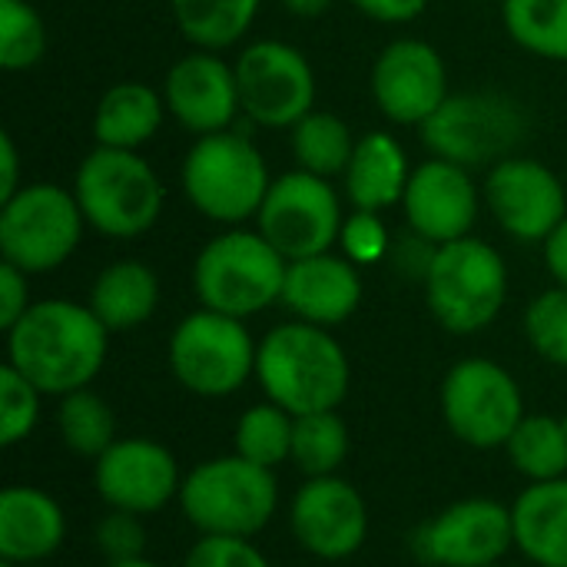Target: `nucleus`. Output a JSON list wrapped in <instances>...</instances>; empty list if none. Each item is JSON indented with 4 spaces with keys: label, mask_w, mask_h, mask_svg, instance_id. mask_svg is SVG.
Segmentation results:
<instances>
[{
    "label": "nucleus",
    "mask_w": 567,
    "mask_h": 567,
    "mask_svg": "<svg viewBox=\"0 0 567 567\" xmlns=\"http://www.w3.org/2000/svg\"><path fill=\"white\" fill-rule=\"evenodd\" d=\"M106 567H159L153 565V561H146V558H133V561H113V565Z\"/></svg>",
    "instance_id": "obj_45"
},
{
    "label": "nucleus",
    "mask_w": 567,
    "mask_h": 567,
    "mask_svg": "<svg viewBox=\"0 0 567 567\" xmlns=\"http://www.w3.org/2000/svg\"><path fill=\"white\" fill-rule=\"evenodd\" d=\"M73 196L83 219L110 239H133L163 213V183L136 150L96 146L76 169Z\"/></svg>",
    "instance_id": "obj_6"
},
{
    "label": "nucleus",
    "mask_w": 567,
    "mask_h": 567,
    "mask_svg": "<svg viewBox=\"0 0 567 567\" xmlns=\"http://www.w3.org/2000/svg\"><path fill=\"white\" fill-rule=\"evenodd\" d=\"M27 3H33V0H27Z\"/></svg>",
    "instance_id": "obj_49"
},
{
    "label": "nucleus",
    "mask_w": 567,
    "mask_h": 567,
    "mask_svg": "<svg viewBox=\"0 0 567 567\" xmlns=\"http://www.w3.org/2000/svg\"><path fill=\"white\" fill-rule=\"evenodd\" d=\"M372 96L392 123L422 126L452 96L442 53L425 40L389 43L372 66Z\"/></svg>",
    "instance_id": "obj_18"
},
{
    "label": "nucleus",
    "mask_w": 567,
    "mask_h": 567,
    "mask_svg": "<svg viewBox=\"0 0 567 567\" xmlns=\"http://www.w3.org/2000/svg\"><path fill=\"white\" fill-rule=\"evenodd\" d=\"M339 243H342L346 259H352L355 266H372V262L385 259V252H389V229L379 219V213L355 209L342 223Z\"/></svg>",
    "instance_id": "obj_37"
},
{
    "label": "nucleus",
    "mask_w": 567,
    "mask_h": 567,
    "mask_svg": "<svg viewBox=\"0 0 567 567\" xmlns=\"http://www.w3.org/2000/svg\"><path fill=\"white\" fill-rule=\"evenodd\" d=\"M256 379L269 402L289 415L336 412L349 395V359L346 349L309 322L276 326L256 352Z\"/></svg>",
    "instance_id": "obj_2"
},
{
    "label": "nucleus",
    "mask_w": 567,
    "mask_h": 567,
    "mask_svg": "<svg viewBox=\"0 0 567 567\" xmlns=\"http://www.w3.org/2000/svg\"><path fill=\"white\" fill-rule=\"evenodd\" d=\"M66 538L63 508L40 488L10 485L0 492V558L13 565H43Z\"/></svg>",
    "instance_id": "obj_22"
},
{
    "label": "nucleus",
    "mask_w": 567,
    "mask_h": 567,
    "mask_svg": "<svg viewBox=\"0 0 567 567\" xmlns=\"http://www.w3.org/2000/svg\"><path fill=\"white\" fill-rule=\"evenodd\" d=\"M96 548H100V555L106 558V565L143 558L146 532H143V525H140V515L113 512V508H110V515L100 518V525H96Z\"/></svg>",
    "instance_id": "obj_38"
},
{
    "label": "nucleus",
    "mask_w": 567,
    "mask_h": 567,
    "mask_svg": "<svg viewBox=\"0 0 567 567\" xmlns=\"http://www.w3.org/2000/svg\"><path fill=\"white\" fill-rule=\"evenodd\" d=\"M47 53V27L33 3L0 0V66L27 70Z\"/></svg>",
    "instance_id": "obj_34"
},
{
    "label": "nucleus",
    "mask_w": 567,
    "mask_h": 567,
    "mask_svg": "<svg viewBox=\"0 0 567 567\" xmlns=\"http://www.w3.org/2000/svg\"><path fill=\"white\" fill-rule=\"evenodd\" d=\"M183 567H272L266 555L252 545V538H223V535H203Z\"/></svg>",
    "instance_id": "obj_39"
},
{
    "label": "nucleus",
    "mask_w": 567,
    "mask_h": 567,
    "mask_svg": "<svg viewBox=\"0 0 567 567\" xmlns=\"http://www.w3.org/2000/svg\"><path fill=\"white\" fill-rule=\"evenodd\" d=\"M159 306V279L146 262L120 259L106 266L93 289H90V309L110 332H126L143 326Z\"/></svg>",
    "instance_id": "obj_26"
},
{
    "label": "nucleus",
    "mask_w": 567,
    "mask_h": 567,
    "mask_svg": "<svg viewBox=\"0 0 567 567\" xmlns=\"http://www.w3.org/2000/svg\"><path fill=\"white\" fill-rule=\"evenodd\" d=\"M346 193L355 209H389L405 196L409 186V156L389 133H365L355 143V153L346 166Z\"/></svg>",
    "instance_id": "obj_24"
},
{
    "label": "nucleus",
    "mask_w": 567,
    "mask_h": 567,
    "mask_svg": "<svg viewBox=\"0 0 567 567\" xmlns=\"http://www.w3.org/2000/svg\"><path fill=\"white\" fill-rule=\"evenodd\" d=\"M262 0H169L179 33L199 50H226L252 27Z\"/></svg>",
    "instance_id": "obj_27"
},
{
    "label": "nucleus",
    "mask_w": 567,
    "mask_h": 567,
    "mask_svg": "<svg viewBox=\"0 0 567 567\" xmlns=\"http://www.w3.org/2000/svg\"><path fill=\"white\" fill-rule=\"evenodd\" d=\"M502 17L528 53L567 60V0H502Z\"/></svg>",
    "instance_id": "obj_30"
},
{
    "label": "nucleus",
    "mask_w": 567,
    "mask_h": 567,
    "mask_svg": "<svg viewBox=\"0 0 567 567\" xmlns=\"http://www.w3.org/2000/svg\"><path fill=\"white\" fill-rule=\"evenodd\" d=\"M512 465L535 485L567 478V419L525 415L505 445Z\"/></svg>",
    "instance_id": "obj_28"
},
{
    "label": "nucleus",
    "mask_w": 567,
    "mask_h": 567,
    "mask_svg": "<svg viewBox=\"0 0 567 567\" xmlns=\"http://www.w3.org/2000/svg\"><path fill=\"white\" fill-rule=\"evenodd\" d=\"M349 3L382 23H409V20L422 17L429 7V0H349Z\"/></svg>",
    "instance_id": "obj_41"
},
{
    "label": "nucleus",
    "mask_w": 567,
    "mask_h": 567,
    "mask_svg": "<svg viewBox=\"0 0 567 567\" xmlns=\"http://www.w3.org/2000/svg\"><path fill=\"white\" fill-rule=\"evenodd\" d=\"M289 528L306 555L322 561H346L369 538V508L352 482L322 475L309 478L296 492Z\"/></svg>",
    "instance_id": "obj_15"
},
{
    "label": "nucleus",
    "mask_w": 567,
    "mask_h": 567,
    "mask_svg": "<svg viewBox=\"0 0 567 567\" xmlns=\"http://www.w3.org/2000/svg\"><path fill=\"white\" fill-rule=\"evenodd\" d=\"M56 429H60L63 445H66L73 455L93 458V462L116 442L113 412H110V405H106L96 392H90V389H80V392H70V395L60 399Z\"/></svg>",
    "instance_id": "obj_31"
},
{
    "label": "nucleus",
    "mask_w": 567,
    "mask_h": 567,
    "mask_svg": "<svg viewBox=\"0 0 567 567\" xmlns=\"http://www.w3.org/2000/svg\"><path fill=\"white\" fill-rule=\"evenodd\" d=\"M442 419L449 432L478 452L505 449L525 419L515 375L492 359H462L442 382Z\"/></svg>",
    "instance_id": "obj_11"
},
{
    "label": "nucleus",
    "mask_w": 567,
    "mask_h": 567,
    "mask_svg": "<svg viewBox=\"0 0 567 567\" xmlns=\"http://www.w3.org/2000/svg\"><path fill=\"white\" fill-rule=\"evenodd\" d=\"M20 567H43V565H20Z\"/></svg>",
    "instance_id": "obj_47"
},
{
    "label": "nucleus",
    "mask_w": 567,
    "mask_h": 567,
    "mask_svg": "<svg viewBox=\"0 0 567 567\" xmlns=\"http://www.w3.org/2000/svg\"><path fill=\"white\" fill-rule=\"evenodd\" d=\"M355 143L359 140H352L349 123L326 110H312L292 126V156L299 169L316 173L322 179L346 173L355 153Z\"/></svg>",
    "instance_id": "obj_29"
},
{
    "label": "nucleus",
    "mask_w": 567,
    "mask_h": 567,
    "mask_svg": "<svg viewBox=\"0 0 567 567\" xmlns=\"http://www.w3.org/2000/svg\"><path fill=\"white\" fill-rule=\"evenodd\" d=\"M0 166H3V179H0V203H3L20 189V156L10 133H0Z\"/></svg>",
    "instance_id": "obj_42"
},
{
    "label": "nucleus",
    "mask_w": 567,
    "mask_h": 567,
    "mask_svg": "<svg viewBox=\"0 0 567 567\" xmlns=\"http://www.w3.org/2000/svg\"><path fill=\"white\" fill-rule=\"evenodd\" d=\"M525 336L542 359L567 369V286H555L542 292L528 306Z\"/></svg>",
    "instance_id": "obj_35"
},
{
    "label": "nucleus",
    "mask_w": 567,
    "mask_h": 567,
    "mask_svg": "<svg viewBox=\"0 0 567 567\" xmlns=\"http://www.w3.org/2000/svg\"><path fill=\"white\" fill-rule=\"evenodd\" d=\"M243 113L269 130H292L316 106V73L302 50L282 40L249 43L233 63Z\"/></svg>",
    "instance_id": "obj_13"
},
{
    "label": "nucleus",
    "mask_w": 567,
    "mask_h": 567,
    "mask_svg": "<svg viewBox=\"0 0 567 567\" xmlns=\"http://www.w3.org/2000/svg\"><path fill=\"white\" fill-rule=\"evenodd\" d=\"M27 272H20L17 266H10V262H3L0 266V329L3 332H10L20 319H23V312L33 306L30 302V286H27Z\"/></svg>",
    "instance_id": "obj_40"
},
{
    "label": "nucleus",
    "mask_w": 567,
    "mask_h": 567,
    "mask_svg": "<svg viewBox=\"0 0 567 567\" xmlns=\"http://www.w3.org/2000/svg\"><path fill=\"white\" fill-rule=\"evenodd\" d=\"M166 110L196 136L223 133L243 110L236 70L213 50L186 53L176 60L163 83Z\"/></svg>",
    "instance_id": "obj_20"
},
{
    "label": "nucleus",
    "mask_w": 567,
    "mask_h": 567,
    "mask_svg": "<svg viewBox=\"0 0 567 567\" xmlns=\"http://www.w3.org/2000/svg\"><path fill=\"white\" fill-rule=\"evenodd\" d=\"M336 0H282V7L296 17H319L332 7Z\"/></svg>",
    "instance_id": "obj_44"
},
{
    "label": "nucleus",
    "mask_w": 567,
    "mask_h": 567,
    "mask_svg": "<svg viewBox=\"0 0 567 567\" xmlns=\"http://www.w3.org/2000/svg\"><path fill=\"white\" fill-rule=\"evenodd\" d=\"M545 266L558 279V286H567V216L558 223V229L545 239Z\"/></svg>",
    "instance_id": "obj_43"
},
{
    "label": "nucleus",
    "mask_w": 567,
    "mask_h": 567,
    "mask_svg": "<svg viewBox=\"0 0 567 567\" xmlns=\"http://www.w3.org/2000/svg\"><path fill=\"white\" fill-rule=\"evenodd\" d=\"M0 567H20V565H13V561H3V558H0Z\"/></svg>",
    "instance_id": "obj_46"
},
{
    "label": "nucleus",
    "mask_w": 567,
    "mask_h": 567,
    "mask_svg": "<svg viewBox=\"0 0 567 567\" xmlns=\"http://www.w3.org/2000/svg\"><path fill=\"white\" fill-rule=\"evenodd\" d=\"M515 545L538 567H567V478L535 482L512 505Z\"/></svg>",
    "instance_id": "obj_23"
},
{
    "label": "nucleus",
    "mask_w": 567,
    "mask_h": 567,
    "mask_svg": "<svg viewBox=\"0 0 567 567\" xmlns=\"http://www.w3.org/2000/svg\"><path fill=\"white\" fill-rule=\"evenodd\" d=\"M359 302H362V279L352 259L322 252L289 262L282 306L299 322L332 329L346 322L359 309Z\"/></svg>",
    "instance_id": "obj_21"
},
{
    "label": "nucleus",
    "mask_w": 567,
    "mask_h": 567,
    "mask_svg": "<svg viewBox=\"0 0 567 567\" xmlns=\"http://www.w3.org/2000/svg\"><path fill=\"white\" fill-rule=\"evenodd\" d=\"M166 100L150 86V83H116L110 86L93 113V136L96 146H113V150H140L150 143L163 123Z\"/></svg>",
    "instance_id": "obj_25"
},
{
    "label": "nucleus",
    "mask_w": 567,
    "mask_h": 567,
    "mask_svg": "<svg viewBox=\"0 0 567 567\" xmlns=\"http://www.w3.org/2000/svg\"><path fill=\"white\" fill-rule=\"evenodd\" d=\"M485 203L495 223L518 243H545L567 216L561 179L538 159L508 156L485 176Z\"/></svg>",
    "instance_id": "obj_16"
},
{
    "label": "nucleus",
    "mask_w": 567,
    "mask_h": 567,
    "mask_svg": "<svg viewBox=\"0 0 567 567\" xmlns=\"http://www.w3.org/2000/svg\"><path fill=\"white\" fill-rule=\"evenodd\" d=\"M512 545V508L492 498H462L425 522L412 538L419 561L432 567L502 565Z\"/></svg>",
    "instance_id": "obj_14"
},
{
    "label": "nucleus",
    "mask_w": 567,
    "mask_h": 567,
    "mask_svg": "<svg viewBox=\"0 0 567 567\" xmlns=\"http://www.w3.org/2000/svg\"><path fill=\"white\" fill-rule=\"evenodd\" d=\"M419 130L435 159L498 166L525 136V110L505 93H452Z\"/></svg>",
    "instance_id": "obj_9"
},
{
    "label": "nucleus",
    "mask_w": 567,
    "mask_h": 567,
    "mask_svg": "<svg viewBox=\"0 0 567 567\" xmlns=\"http://www.w3.org/2000/svg\"><path fill=\"white\" fill-rule=\"evenodd\" d=\"M402 206L412 233L435 246H445L472 233L478 216V189L465 166L429 159L409 176Z\"/></svg>",
    "instance_id": "obj_19"
},
{
    "label": "nucleus",
    "mask_w": 567,
    "mask_h": 567,
    "mask_svg": "<svg viewBox=\"0 0 567 567\" xmlns=\"http://www.w3.org/2000/svg\"><path fill=\"white\" fill-rule=\"evenodd\" d=\"M183 189L189 203L213 223L252 219L272 186L262 153L246 133H209L193 143L183 159Z\"/></svg>",
    "instance_id": "obj_7"
},
{
    "label": "nucleus",
    "mask_w": 567,
    "mask_h": 567,
    "mask_svg": "<svg viewBox=\"0 0 567 567\" xmlns=\"http://www.w3.org/2000/svg\"><path fill=\"white\" fill-rule=\"evenodd\" d=\"M259 233L289 259L322 256L339 243L342 233V203L329 179L296 169L272 179L259 213Z\"/></svg>",
    "instance_id": "obj_12"
},
{
    "label": "nucleus",
    "mask_w": 567,
    "mask_h": 567,
    "mask_svg": "<svg viewBox=\"0 0 567 567\" xmlns=\"http://www.w3.org/2000/svg\"><path fill=\"white\" fill-rule=\"evenodd\" d=\"M292 432H296V415H289L276 402H262L243 412L233 445L236 455H243L246 462L276 468L292 458Z\"/></svg>",
    "instance_id": "obj_32"
},
{
    "label": "nucleus",
    "mask_w": 567,
    "mask_h": 567,
    "mask_svg": "<svg viewBox=\"0 0 567 567\" xmlns=\"http://www.w3.org/2000/svg\"><path fill=\"white\" fill-rule=\"evenodd\" d=\"M492 567H505V565H492Z\"/></svg>",
    "instance_id": "obj_48"
},
{
    "label": "nucleus",
    "mask_w": 567,
    "mask_h": 567,
    "mask_svg": "<svg viewBox=\"0 0 567 567\" xmlns=\"http://www.w3.org/2000/svg\"><path fill=\"white\" fill-rule=\"evenodd\" d=\"M279 485L272 468L243 455L199 462L179 488V508L199 535L256 538L276 515Z\"/></svg>",
    "instance_id": "obj_3"
},
{
    "label": "nucleus",
    "mask_w": 567,
    "mask_h": 567,
    "mask_svg": "<svg viewBox=\"0 0 567 567\" xmlns=\"http://www.w3.org/2000/svg\"><path fill=\"white\" fill-rule=\"evenodd\" d=\"M83 209L53 183L20 186L0 206V256L27 276L60 269L83 236Z\"/></svg>",
    "instance_id": "obj_8"
},
{
    "label": "nucleus",
    "mask_w": 567,
    "mask_h": 567,
    "mask_svg": "<svg viewBox=\"0 0 567 567\" xmlns=\"http://www.w3.org/2000/svg\"><path fill=\"white\" fill-rule=\"evenodd\" d=\"M289 259L262 236L233 229L203 246L193 266V286L203 309L249 319L282 302Z\"/></svg>",
    "instance_id": "obj_4"
},
{
    "label": "nucleus",
    "mask_w": 567,
    "mask_h": 567,
    "mask_svg": "<svg viewBox=\"0 0 567 567\" xmlns=\"http://www.w3.org/2000/svg\"><path fill=\"white\" fill-rule=\"evenodd\" d=\"M96 495L113 512L153 515L179 498L183 478L169 449L153 439H116L93 462Z\"/></svg>",
    "instance_id": "obj_17"
},
{
    "label": "nucleus",
    "mask_w": 567,
    "mask_h": 567,
    "mask_svg": "<svg viewBox=\"0 0 567 567\" xmlns=\"http://www.w3.org/2000/svg\"><path fill=\"white\" fill-rule=\"evenodd\" d=\"M256 352L243 319L199 309L169 336V369L176 382L199 399H226L256 375Z\"/></svg>",
    "instance_id": "obj_10"
},
{
    "label": "nucleus",
    "mask_w": 567,
    "mask_h": 567,
    "mask_svg": "<svg viewBox=\"0 0 567 567\" xmlns=\"http://www.w3.org/2000/svg\"><path fill=\"white\" fill-rule=\"evenodd\" d=\"M508 299V269L495 246L482 239H455L435 249L425 276V302L435 322L455 336L492 326Z\"/></svg>",
    "instance_id": "obj_5"
},
{
    "label": "nucleus",
    "mask_w": 567,
    "mask_h": 567,
    "mask_svg": "<svg viewBox=\"0 0 567 567\" xmlns=\"http://www.w3.org/2000/svg\"><path fill=\"white\" fill-rule=\"evenodd\" d=\"M40 389L10 362L0 369V445H20L40 422Z\"/></svg>",
    "instance_id": "obj_36"
},
{
    "label": "nucleus",
    "mask_w": 567,
    "mask_h": 567,
    "mask_svg": "<svg viewBox=\"0 0 567 567\" xmlns=\"http://www.w3.org/2000/svg\"><path fill=\"white\" fill-rule=\"evenodd\" d=\"M110 329L90 306L70 299L33 302L7 332V362L43 395L86 389L106 362Z\"/></svg>",
    "instance_id": "obj_1"
},
{
    "label": "nucleus",
    "mask_w": 567,
    "mask_h": 567,
    "mask_svg": "<svg viewBox=\"0 0 567 567\" xmlns=\"http://www.w3.org/2000/svg\"><path fill=\"white\" fill-rule=\"evenodd\" d=\"M349 455V425L339 412H312L296 419L292 432V462L309 475H336Z\"/></svg>",
    "instance_id": "obj_33"
}]
</instances>
